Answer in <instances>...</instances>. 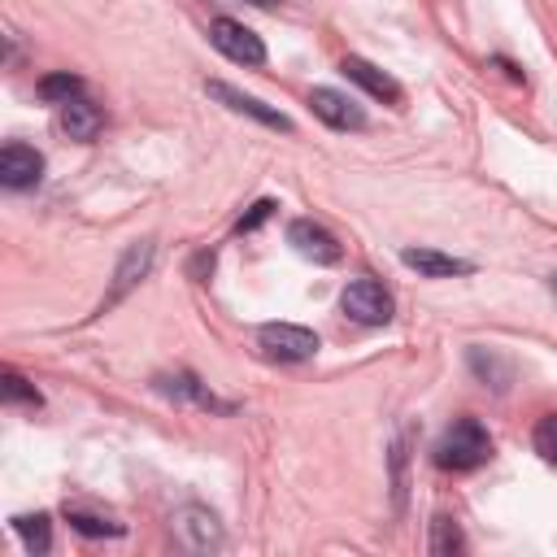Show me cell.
Segmentation results:
<instances>
[{
  "label": "cell",
  "mask_w": 557,
  "mask_h": 557,
  "mask_svg": "<svg viewBox=\"0 0 557 557\" xmlns=\"http://www.w3.org/2000/svg\"><path fill=\"white\" fill-rule=\"evenodd\" d=\"M492 457V440H487V431L474 422V418H457L444 435H440V444H435V461L444 466V470H474V466H483Z\"/></svg>",
  "instance_id": "obj_1"
},
{
  "label": "cell",
  "mask_w": 557,
  "mask_h": 557,
  "mask_svg": "<svg viewBox=\"0 0 557 557\" xmlns=\"http://www.w3.org/2000/svg\"><path fill=\"white\" fill-rule=\"evenodd\" d=\"M209 39L222 57H231L235 65H265V44L257 30H248L235 17H213L209 22Z\"/></svg>",
  "instance_id": "obj_2"
},
{
  "label": "cell",
  "mask_w": 557,
  "mask_h": 557,
  "mask_svg": "<svg viewBox=\"0 0 557 557\" xmlns=\"http://www.w3.org/2000/svg\"><path fill=\"white\" fill-rule=\"evenodd\" d=\"M339 309L352 318V322H361V326H383V322H392V296L383 292V283H374V278H352L348 287H344V296H339Z\"/></svg>",
  "instance_id": "obj_3"
},
{
  "label": "cell",
  "mask_w": 557,
  "mask_h": 557,
  "mask_svg": "<svg viewBox=\"0 0 557 557\" xmlns=\"http://www.w3.org/2000/svg\"><path fill=\"white\" fill-rule=\"evenodd\" d=\"M257 339H261L265 357H274V361H309L318 352V335L296 322H265L257 331Z\"/></svg>",
  "instance_id": "obj_4"
},
{
  "label": "cell",
  "mask_w": 557,
  "mask_h": 557,
  "mask_svg": "<svg viewBox=\"0 0 557 557\" xmlns=\"http://www.w3.org/2000/svg\"><path fill=\"white\" fill-rule=\"evenodd\" d=\"M170 527H174V540L191 553H218L222 548V522L205 505H183L170 518Z\"/></svg>",
  "instance_id": "obj_5"
},
{
  "label": "cell",
  "mask_w": 557,
  "mask_h": 557,
  "mask_svg": "<svg viewBox=\"0 0 557 557\" xmlns=\"http://www.w3.org/2000/svg\"><path fill=\"white\" fill-rule=\"evenodd\" d=\"M148 270H152V244L139 239V244H131V248L122 252V261H117V270H113V287H109V296L100 300V313H109L113 305H122V300L148 278Z\"/></svg>",
  "instance_id": "obj_6"
},
{
  "label": "cell",
  "mask_w": 557,
  "mask_h": 557,
  "mask_svg": "<svg viewBox=\"0 0 557 557\" xmlns=\"http://www.w3.org/2000/svg\"><path fill=\"white\" fill-rule=\"evenodd\" d=\"M309 104H313V113H318L326 126H335V131H361V126H366L361 104H357L352 96L335 91V87H313V91H309Z\"/></svg>",
  "instance_id": "obj_7"
},
{
  "label": "cell",
  "mask_w": 557,
  "mask_h": 557,
  "mask_svg": "<svg viewBox=\"0 0 557 557\" xmlns=\"http://www.w3.org/2000/svg\"><path fill=\"white\" fill-rule=\"evenodd\" d=\"M287 244H292L305 261H318V265H335V261H339V244H335V235H331L326 226L309 222V218H296V222L287 226Z\"/></svg>",
  "instance_id": "obj_8"
},
{
  "label": "cell",
  "mask_w": 557,
  "mask_h": 557,
  "mask_svg": "<svg viewBox=\"0 0 557 557\" xmlns=\"http://www.w3.org/2000/svg\"><path fill=\"white\" fill-rule=\"evenodd\" d=\"M44 174V157L26 144H4L0 148V183L9 191H22V187H35Z\"/></svg>",
  "instance_id": "obj_9"
},
{
  "label": "cell",
  "mask_w": 557,
  "mask_h": 557,
  "mask_svg": "<svg viewBox=\"0 0 557 557\" xmlns=\"http://www.w3.org/2000/svg\"><path fill=\"white\" fill-rule=\"evenodd\" d=\"M205 91L213 96V100H222L226 109H235V113H248V117H257L261 126H274V131H292V122L278 113V109H270V104H261L257 96H244L239 87H231V83H205Z\"/></svg>",
  "instance_id": "obj_10"
},
{
  "label": "cell",
  "mask_w": 557,
  "mask_h": 557,
  "mask_svg": "<svg viewBox=\"0 0 557 557\" xmlns=\"http://www.w3.org/2000/svg\"><path fill=\"white\" fill-rule=\"evenodd\" d=\"M100 126H104V113L91 104V100H83V96H74V100H65L61 104V131L70 135V139H96L100 135Z\"/></svg>",
  "instance_id": "obj_11"
},
{
  "label": "cell",
  "mask_w": 557,
  "mask_h": 557,
  "mask_svg": "<svg viewBox=\"0 0 557 557\" xmlns=\"http://www.w3.org/2000/svg\"><path fill=\"white\" fill-rule=\"evenodd\" d=\"M352 83H361L370 96H379V100H392V104H400V87H396V78H387L379 65H370L366 57H344V65H339Z\"/></svg>",
  "instance_id": "obj_12"
},
{
  "label": "cell",
  "mask_w": 557,
  "mask_h": 557,
  "mask_svg": "<svg viewBox=\"0 0 557 557\" xmlns=\"http://www.w3.org/2000/svg\"><path fill=\"white\" fill-rule=\"evenodd\" d=\"M400 261H405L409 270L426 274V278H453V274H470V270H474L470 261L444 257V252H435V248H405V252H400Z\"/></svg>",
  "instance_id": "obj_13"
},
{
  "label": "cell",
  "mask_w": 557,
  "mask_h": 557,
  "mask_svg": "<svg viewBox=\"0 0 557 557\" xmlns=\"http://www.w3.org/2000/svg\"><path fill=\"white\" fill-rule=\"evenodd\" d=\"M65 518H70V527L83 531V535H122V531H126L113 513H100V509H87V505H65Z\"/></svg>",
  "instance_id": "obj_14"
},
{
  "label": "cell",
  "mask_w": 557,
  "mask_h": 557,
  "mask_svg": "<svg viewBox=\"0 0 557 557\" xmlns=\"http://www.w3.org/2000/svg\"><path fill=\"white\" fill-rule=\"evenodd\" d=\"M13 531L26 540V548H30V553H48V548H52L48 513H22V518H13Z\"/></svg>",
  "instance_id": "obj_15"
},
{
  "label": "cell",
  "mask_w": 557,
  "mask_h": 557,
  "mask_svg": "<svg viewBox=\"0 0 557 557\" xmlns=\"http://www.w3.org/2000/svg\"><path fill=\"white\" fill-rule=\"evenodd\" d=\"M157 387L161 392H170V396H187V400H196V405H205V409H226V405H218L213 400V392H205L191 374H174V379H157Z\"/></svg>",
  "instance_id": "obj_16"
},
{
  "label": "cell",
  "mask_w": 557,
  "mask_h": 557,
  "mask_svg": "<svg viewBox=\"0 0 557 557\" xmlns=\"http://www.w3.org/2000/svg\"><path fill=\"white\" fill-rule=\"evenodd\" d=\"M461 548H466V540H461L457 522H453V518H435V522H431V553H435V557H453V553H461Z\"/></svg>",
  "instance_id": "obj_17"
},
{
  "label": "cell",
  "mask_w": 557,
  "mask_h": 557,
  "mask_svg": "<svg viewBox=\"0 0 557 557\" xmlns=\"http://www.w3.org/2000/svg\"><path fill=\"white\" fill-rule=\"evenodd\" d=\"M78 91H83V83H78L74 74H48V78L39 83V96H44V100H57V104L74 100Z\"/></svg>",
  "instance_id": "obj_18"
},
{
  "label": "cell",
  "mask_w": 557,
  "mask_h": 557,
  "mask_svg": "<svg viewBox=\"0 0 557 557\" xmlns=\"http://www.w3.org/2000/svg\"><path fill=\"white\" fill-rule=\"evenodd\" d=\"M531 444H535V453H540L548 466H557V413H548V418H540V422H535Z\"/></svg>",
  "instance_id": "obj_19"
},
{
  "label": "cell",
  "mask_w": 557,
  "mask_h": 557,
  "mask_svg": "<svg viewBox=\"0 0 557 557\" xmlns=\"http://www.w3.org/2000/svg\"><path fill=\"white\" fill-rule=\"evenodd\" d=\"M4 400L9 405H39V392L17 370H4Z\"/></svg>",
  "instance_id": "obj_20"
},
{
  "label": "cell",
  "mask_w": 557,
  "mask_h": 557,
  "mask_svg": "<svg viewBox=\"0 0 557 557\" xmlns=\"http://www.w3.org/2000/svg\"><path fill=\"white\" fill-rule=\"evenodd\" d=\"M274 209H278L274 200H257V205H252V209H248V213H244V218L235 222V231H252V226H261V222H265V218H270Z\"/></svg>",
  "instance_id": "obj_21"
},
{
  "label": "cell",
  "mask_w": 557,
  "mask_h": 557,
  "mask_svg": "<svg viewBox=\"0 0 557 557\" xmlns=\"http://www.w3.org/2000/svg\"><path fill=\"white\" fill-rule=\"evenodd\" d=\"M252 4H261V9H274V4H278V0H252Z\"/></svg>",
  "instance_id": "obj_22"
}]
</instances>
